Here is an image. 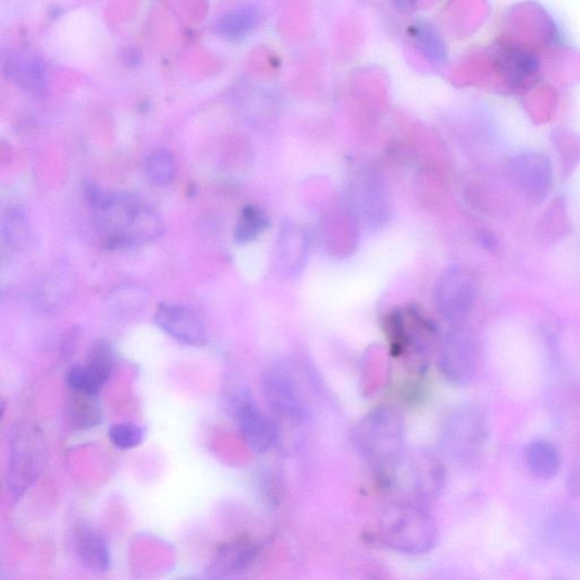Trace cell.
Wrapping results in <instances>:
<instances>
[{"label":"cell","instance_id":"cell-30","mask_svg":"<svg viewBox=\"0 0 580 580\" xmlns=\"http://www.w3.org/2000/svg\"><path fill=\"white\" fill-rule=\"evenodd\" d=\"M391 3L396 11L409 14L417 10L419 0H391Z\"/></svg>","mask_w":580,"mask_h":580},{"label":"cell","instance_id":"cell-14","mask_svg":"<svg viewBox=\"0 0 580 580\" xmlns=\"http://www.w3.org/2000/svg\"><path fill=\"white\" fill-rule=\"evenodd\" d=\"M2 71L23 91L42 97L48 91V73L37 53L13 49L3 53Z\"/></svg>","mask_w":580,"mask_h":580},{"label":"cell","instance_id":"cell-5","mask_svg":"<svg viewBox=\"0 0 580 580\" xmlns=\"http://www.w3.org/2000/svg\"><path fill=\"white\" fill-rule=\"evenodd\" d=\"M446 480V468L435 455L407 449L383 484L395 492L397 501L431 507L444 492Z\"/></svg>","mask_w":580,"mask_h":580},{"label":"cell","instance_id":"cell-22","mask_svg":"<svg viewBox=\"0 0 580 580\" xmlns=\"http://www.w3.org/2000/svg\"><path fill=\"white\" fill-rule=\"evenodd\" d=\"M280 240L282 269L287 274H296L307 258V236L296 226L287 225L282 231Z\"/></svg>","mask_w":580,"mask_h":580},{"label":"cell","instance_id":"cell-15","mask_svg":"<svg viewBox=\"0 0 580 580\" xmlns=\"http://www.w3.org/2000/svg\"><path fill=\"white\" fill-rule=\"evenodd\" d=\"M261 554V544L248 536H242L221 545L209 568L212 578H231L250 569Z\"/></svg>","mask_w":580,"mask_h":580},{"label":"cell","instance_id":"cell-20","mask_svg":"<svg viewBox=\"0 0 580 580\" xmlns=\"http://www.w3.org/2000/svg\"><path fill=\"white\" fill-rule=\"evenodd\" d=\"M525 460L531 474L540 480L555 479L560 471V454L548 440L532 441L525 453Z\"/></svg>","mask_w":580,"mask_h":580},{"label":"cell","instance_id":"cell-4","mask_svg":"<svg viewBox=\"0 0 580 580\" xmlns=\"http://www.w3.org/2000/svg\"><path fill=\"white\" fill-rule=\"evenodd\" d=\"M488 439V417L484 409L477 404L455 407L440 428L442 454L460 468H473L481 462Z\"/></svg>","mask_w":580,"mask_h":580},{"label":"cell","instance_id":"cell-24","mask_svg":"<svg viewBox=\"0 0 580 580\" xmlns=\"http://www.w3.org/2000/svg\"><path fill=\"white\" fill-rule=\"evenodd\" d=\"M145 172L148 181L156 186L171 184L177 174L175 156L165 149L155 150L146 159Z\"/></svg>","mask_w":580,"mask_h":580},{"label":"cell","instance_id":"cell-11","mask_svg":"<svg viewBox=\"0 0 580 580\" xmlns=\"http://www.w3.org/2000/svg\"><path fill=\"white\" fill-rule=\"evenodd\" d=\"M507 173L520 195L534 203L543 202L554 184V169L550 159L536 151L514 156L507 164Z\"/></svg>","mask_w":580,"mask_h":580},{"label":"cell","instance_id":"cell-2","mask_svg":"<svg viewBox=\"0 0 580 580\" xmlns=\"http://www.w3.org/2000/svg\"><path fill=\"white\" fill-rule=\"evenodd\" d=\"M358 456L383 483L407 452L402 414L392 406H379L358 421L353 432Z\"/></svg>","mask_w":580,"mask_h":580},{"label":"cell","instance_id":"cell-3","mask_svg":"<svg viewBox=\"0 0 580 580\" xmlns=\"http://www.w3.org/2000/svg\"><path fill=\"white\" fill-rule=\"evenodd\" d=\"M379 536L398 554L418 557L435 547L437 528L430 507L396 499L381 516Z\"/></svg>","mask_w":580,"mask_h":580},{"label":"cell","instance_id":"cell-6","mask_svg":"<svg viewBox=\"0 0 580 580\" xmlns=\"http://www.w3.org/2000/svg\"><path fill=\"white\" fill-rule=\"evenodd\" d=\"M295 365L280 361L262 374L263 393L275 418L303 425L312 417V402L306 379Z\"/></svg>","mask_w":580,"mask_h":580},{"label":"cell","instance_id":"cell-25","mask_svg":"<svg viewBox=\"0 0 580 580\" xmlns=\"http://www.w3.org/2000/svg\"><path fill=\"white\" fill-rule=\"evenodd\" d=\"M118 356L114 347L107 341L94 343L88 351L86 366L106 385L115 372Z\"/></svg>","mask_w":580,"mask_h":580},{"label":"cell","instance_id":"cell-10","mask_svg":"<svg viewBox=\"0 0 580 580\" xmlns=\"http://www.w3.org/2000/svg\"><path fill=\"white\" fill-rule=\"evenodd\" d=\"M439 314L453 325L465 324L477 300V285L464 268L454 266L441 273L434 292Z\"/></svg>","mask_w":580,"mask_h":580},{"label":"cell","instance_id":"cell-12","mask_svg":"<svg viewBox=\"0 0 580 580\" xmlns=\"http://www.w3.org/2000/svg\"><path fill=\"white\" fill-rule=\"evenodd\" d=\"M234 418L245 445L256 454H267L280 437L274 421L245 393L233 399Z\"/></svg>","mask_w":580,"mask_h":580},{"label":"cell","instance_id":"cell-26","mask_svg":"<svg viewBox=\"0 0 580 580\" xmlns=\"http://www.w3.org/2000/svg\"><path fill=\"white\" fill-rule=\"evenodd\" d=\"M268 227L264 212L254 206L244 208L235 227V240L247 244L257 239Z\"/></svg>","mask_w":580,"mask_h":580},{"label":"cell","instance_id":"cell-8","mask_svg":"<svg viewBox=\"0 0 580 580\" xmlns=\"http://www.w3.org/2000/svg\"><path fill=\"white\" fill-rule=\"evenodd\" d=\"M436 363L440 373L454 385L471 383L479 370L480 343L466 324L453 325L441 342Z\"/></svg>","mask_w":580,"mask_h":580},{"label":"cell","instance_id":"cell-23","mask_svg":"<svg viewBox=\"0 0 580 580\" xmlns=\"http://www.w3.org/2000/svg\"><path fill=\"white\" fill-rule=\"evenodd\" d=\"M5 242L16 251L26 250L34 242V233L29 218L20 208L11 209L3 221Z\"/></svg>","mask_w":580,"mask_h":580},{"label":"cell","instance_id":"cell-29","mask_svg":"<svg viewBox=\"0 0 580 580\" xmlns=\"http://www.w3.org/2000/svg\"><path fill=\"white\" fill-rule=\"evenodd\" d=\"M146 436V430L132 422L118 423L110 427L108 437L113 446L120 451H131L139 447Z\"/></svg>","mask_w":580,"mask_h":580},{"label":"cell","instance_id":"cell-9","mask_svg":"<svg viewBox=\"0 0 580 580\" xmlns=\"http://www.w3.org/2000/svg\"><path fill=\"white\" fill-rule=\"evenodd\" d=\"M492 65L496 74L513 91H523L535 86L541 77L538 52L518 41L502 39L492 48Z\"/></svg>","mask_w":580,"mask_h":580},{"label":"cell","instance_id":"cell-17","mask_svg":"<svg viewBox=\"0 0 580 580\" xmlns=\"http://www.w3.org/2000/svg\"><path fill=\"white\" fill-rule=\"evenodd\" d=\"M551 542L562 555L580 562V519L570 513H559L547 525Z\"/></svg>","mask_w":580,"mask_h":580},{"label":"cell","instance_id":"cell-19","mask_svg":"<svg viewBox=\"0 0 580 580\" xmlns=\"http://www.w3.org/2000/svg\"><path fill=\"white\" fill-rule=\"evenodd\" d=\"M414 47L429 63L444 66L448 62L447 45L431 23L417 22L409 26Z\"/></svg>","mask_w":580,"mask_h":580},{"label":"cell","instance_id":"cell-13","mask_svg":"<svg viewBox=\"0 0 580 580\" xmlns=\"http://www.w3.org/2000/svg\"><path fill=\"white\" fill-rule=\"evenodd\" d=\"M155 323L181 344L193 347L207 344L208 330L203 319L183 304H162L156 312Z\"/></svg>","mask_w":580,"mask_h":580},{"label":"cell","instance_id":"cell-28","mask_svg":"<svg viewBox=\"0 0 580 580\" xmlns=\"http://www.w3.org/2000/svg\"><path fill=\"white\" fill-rule=\"evenodd\" d=\"M365 186V214L367 219H372L373 224H377V214L378 224H382L385 221V215L388 214V202H386V195L382 184L378 180H369Z\"/></svg>","mask_w":580,"mask_h":580},{"label":"cell","instance_id":"cell-1","mask_svg":"<svg viewBox=\"0 0 580 580\" xmlns=\"http://www.w3.org/2000/svg\"><path fill=\"white\" fill-rule=\"evenodd\" d=\"M87 197L96 212L99 231L109 250H125L160 237L163 227L158 213L139 198L108 195L88 186Z\"/></svg>","mask_w":580,"mask_h":580},{"label":"cell","instance_id":"cell-27","mask_svg":"<svg viewBox=\"0 0 580 580\" xmlns=\"http://www.w3.org/2000/svg\"><path fill=\"white\" fill-rule=\"evenodd\" d=\"M65 380L70 392L73 393L99 396L104 386L86 365L72 366L66 372Z\"/></svg>","mask_w":580,"mask_h":580},{"label":"cell","instance_id":"cell-21","mask_svg":"<svg viewBox=\"0 0 580 580\" xmlns=\"http://www.w3.org/2000/svg\"><path fill=\"white\" fill-rule=\"evenodd\" d=\"M66 418L72 429L85 431L103 422V410L96 395L73 393L66 405Z\"/></svg>","mask_w":580,"mask_h":580},{"label":"cell","instance_id":"cell-18","mask_svg":"<svg viewBox=\"0 0 580 580\" xmlns=\"http://www.w3.org/2000/svg\"><path fill=\"white\" fill-rule=\"evenodd\" d=\"M261 17L258 7L242 5L219 17L215 23V33L227 40H243L257 29Z\"/></svg>","mask_w":580,"mask_h":580},{"label":"cell","instance_id":"cell-16","mask_svg":"<svg viewBox=\"0 0 580 580\" xmlns=\"http://www.w3.org/2000/svg\"><path fill=\"white\" fill-rule=\"evenodd\" d=\"M74 548L78 562L94 572H106L112 565V552L106 535L94 525L81 522L74 533Z\"/></svg>","mask_w":580,"mask_h":580},{"label":"cell","instance_id":"cell-7","mask_svg":"<svg viewBox=\"0 0 580 580\" xmlns=\"http://www.w3.org/2000/svg\"><path fill=\"white\" fill-rule=\"evenodd\" d=\"M7 486L15 501L29 491L42 476L47 447L41 429L33 422H18L10 433Z\"/></svg>","mask_w":580,"mask_h":580}]
</instances>
